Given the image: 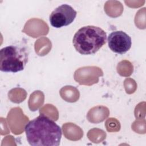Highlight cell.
<instances>
[{
	"label": "cell",
	"instance_id": "cell-1",
	"mask_svg": "<svg viewBox=\"0 0 146 146\" xmlns=\"http://www.w3.org/2000/svg\"><path fill=\"white\" fill-rule=\"evenodd\" d=\"M27 140L33 146H58L62 129L48 117L40 115L27 123L25 127Z\"/></svg>",
	"mask_w": 146,
	"mask_h": 146
},
{
	"label": "cell",
	"instance_id": "cell-2",
	"mask_svg": "<svg viewBox=\"0 0 146 146\" xmlns=\"http://www.w3.org/2000/svg\"><path fill=\"white\" fill-rule=\"evenodd\" d=\"M107 42V34L100 27L86 26L74 34L72 43L75 50L82 55L96 53Z\"/></svg>",
	"mask_w": 146,
	"mask_h": 146
},
{
	"label": "cell",
	"instance_id": "cell-3",
	"mask_svg": "<svg viewBox=\"0 0 146 146\" xmlns=\"http://www.w3.org/2000/svg\"><path fill=\"white\" fill-rule=\"evenodd\" d=\"M29 51L22 46L10 45L0 51V70L16 73L24 70L29 60Z\"/></svg>",
	"mask_w": 146,
	"mask_h": 146
},
{
	"label": "cell",
	"instance_id": "cell-4",
	"mask_svg": "<svg viewBox=\"0 0 146 146\" xmlns=\"http://www.w3.org/2000/svg\"><path fill=\"white\" fill-rule=\"evenodd\" d=\"M77 12L67 4H63L56 7L50 15L51 25L55 28H60L72 23L75 20Z\"/></svg>",
	"mask_w": 146,
	"mask_h": 146
},
{
	"label": "cell",
	"instance_id": "cell-5",
	"mask_svg": "<svg viewBox=\"0 0 146 146\" xmlns=\"http://www.w3.org/2000/svg\"><path fill=\"white\" fill-rule=\"evenodd\" d=\"M108 47L113 52L123 54L131 47V38L123 31H115L110 34L108 36Z\"/></svg>",
	"mask_w": 146,
	"mask_h": 146
}]
</instances>
